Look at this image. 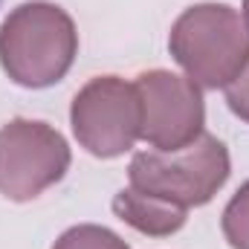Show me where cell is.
Returning <instances> with one entry per match:
<instances>
[{
	"label": "cell",
	"instance_id": "obj_1",
	"mask_svg": "<svg viewBox=\"0 0 249 249\" xmlns=\"http://www.w3.org/2000/svg\"><path fill=\"white\" fill-rule=\"evenodd\" d=\"M75 53V23L55 3H20L0 23V67L20 87H53L70 72Z\"/></svg>",
	"mask_w": 249,
	"mask_h": 249
},
{
	"label": "cell",
	"instance_id": "obj_2",
	"mask_svg": "<svg viewBox=\"0 0 249 249\" xmlns=\"http://www.w3.org/2000/svg\"><path fill=\"white\" fill-rule=\"evenodd\" d=\"M168 50L186 70V78L217 90L232 84L249 64V29L232 6L200 3L174 20Z\"/></svg>",
	"mask_w": 249,
	"mask_h": 249
},
{
	"label": "cell",
	"instance_id": "obj_3",
	"mask_svg": "<svg viewBox=\"0 0 249 249\" xmlns=\"http://www.w3.org/2000/svg\"><path fill=\"white\" fill-rule=\"evenodd\" d=\"M130 188L160 197L174 206H206L229 180V151L212 136L200 133L180 151H139L127 168Z\"/></svg>",
	"mask_w": 249,
	"mask_h": 249
},
{
	"label": "cell",
	"instance_id": "obj_4",
	"mask_svg": "<svg viewBox=\"0 0 249 249\" xmlns=\"http://www.w3.org/2000/svg\"><path fill=\"white\" fill-rule=\"evenodd\" d=\"M72 133L93 157L113 160L133 148L142 136V99L136 84L119 75H99L87 81L70 107Z\"/></svg>",
	"mask_w": 249,
	"mask_h": 249
},
{
	"label": "cell",
	"instance_id": "obj_5",
	"mask_svg": "<svg viewBox=\"0 0 249 249\" xmlns=\"http://www.w3.org/2000/svg\"><path fill=\"white\" fill-rule=\"evenodd\" d=\"M70 168L67 139L47 122L12 119L0 127V194L15 203L35 200Z\"/></svg>",
	"mask_w": 249,
	"mask_h": 249
},
{
	"label": "cell",
	"instance_id": "obj_6",
	"mask_svg": "<svg viewBox=\"0 0 249 249\" xmlns=\"http://www.w3.org/2000/svg\"><path fill=\"white\" fill-rule=\"evenodd\" d=\"M142 99V139L157 151H180L200 139L206 105L200 87L168 70L142 72L136 81Z\"/></svg>",
	"mask_w": 249,
	"mask_h": 249
},
{
	"label": "cell",
	"instance_id": "obj_7",
	"mask_svg": "<svg viewBox=\"0 0 249 249\" xmlns=\"http://www.w3.org/2000/svg\"><path fill=\"white\" fill-rule=\"evenodd\" d=\"M113 212H116V217H122L127 226H133L142 235L168 238L177 229H183L188 209L165 203V200L151 197V194H142L136 188H122L113 197Z\"/></svg>",
	"mask_w": 249,
	"mask_h": 249
},
{
	"label": "cell",
	"instance_id": "obj_8",
	"mask_svg": "<svg viewBox=\"0 0 249 249\" xmlns=\"http://www.w3.org/2000/svg\"><path fill=\"white\" fill-rule=\"evenodd\" d=\"M53 249H130L122 238L105 226H93V223H84V226H72L67 229L61 238L55 241Z\"/></svg>",
	"mask_w": 249,
	"mask_h": 249
},
{
	"label": "cell",
	"instance_id": "obj_9",
	"mask_svg": "<svg viewBox=\"0 0 249 249\" xmlns=\"http://www.w3.org/2000/svg\"><path fill=\"white\" fill-rule=\"evenodd\" d=\"M223 235L232 249H249V183L238 188V194L223 209Z\"/></svg>",
	"mask_w": 249,
	"mask_h": 249
},
{
	"label": "cell",
	"instance_id": "obj_10",
	"mask_svg": "<svg viewBox=\"0 0 249 249\" xmlns=\"http://www.w3.org/2000/svg\"><path fill=\"white\" fill-rule=\"evenodd\" d=\"M226 105L238 119L249 122V64L232 84H226Z\"/></svg>",
	"mask_w": 249,
	"mask_h": 249
},
{
	"label": "cell",
	"instance_id": "obj_11",
	"mask_svg": "<svg viewBox=\"0 0 249 249\" xmlns=\"http://www.w3.org/2000/svg\"><path fill=\"white\" fill-rule=\"evenodd\" d=\"M244 23H247V29H249V0H244Z\"/></svg>",
	"mask_w": 249,
	"mask_h": 249
}]
</instances>
